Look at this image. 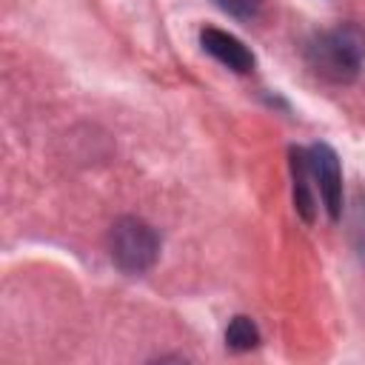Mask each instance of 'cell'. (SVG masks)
<instances>
[{
	"mask_svg": "<svg viewBox=\"0 0 365 365\" xmlns=\"http://www.w3.org/2000/svg\"><path fill=\"white\" fill-rule=\"evenodd\" d=\"M348 231L354 240V248L359 251V257L365 259V191H359L351 202V220H348Z\"/></svg>",
	"mask_w": 365,
	"mask_h": 365,
	"instance_id": "cell-6",
	"label": "cell"
},
{
	"mask_svg": "<svg viewBox=\"0 0 365 365\" xmlns=\"http://www.w3.org/2000/svg\"><path fill=\"white\" fill-rule=\"evenodd\" d=\"M299 154H302L311 185H314L317 197L322 200L328 217L339 220V214H342V171H339V160H336L334 148L325 143H317L311 148H299Z\"/></svg>",
	"mask_w": 365,
	"mask_h": 365,
	"instance_id": "cell-3",
	"label": "cell"
},
{
	"mask_svg": "<svg viewBox=\"0 0 365 365\" xmlns=\"http://www.w3.org/2000/svg\"><path fill=\"white\" fill-rule=\"evenodd\" d=\"M200 43L211 57H217L222 66H228L237 74H248L254 68V54L234 34H228L222 29H202L200 31Z\"/></svg>",
	"mask_w": 365,
	"mask_h": 365,
	"instance_id": "cell-4",
	"label": "cell"
},
{
	"mask_svg": "<svg viewBox=\"0 0 365 365\" xmlns=\"http://www.w3.org/2000/svg\"><path fill=\"white\" fill-rule=\"evenodd\" d=\"M362 54H365L362 34L351 26L319 31L305 46V60L314 68V74L331 83H351L359 74Z\"/></svg>",
	"mask_w": 365,
	"mask_h": 365,
	"instance_id": "cell-1",
	"label": "cell"
},
{
	"mask_svg": "<svg viewBox=\"0 0 365 365\" xmlns=\"http://www.w3.org/2000/svg\"><path fill=\"white\" fill-rule=\"evenodd\" d=\"M108 251L117 268H123L125 274H143L154 265L160 254V237L148 222L137 217H123L108 234Z\"/></svg>",
	"mask_w": 365,
	"mask_h": 365,
	"instance_id": "cell-2",
	"label": "cell"
},
{
	"mask_svg": "<svg viewBox=\"0 0 365 365\" xmlns=\"http://www.w3.org/2000/svg\"><path fill=\"white\" fill-rule=\"evenodd\" d=\"M225 345L231 351H251L259 345V331L248 317H234L225 328Z\"/></svg>",
	"mask_w": 365,
	"mask_h": 365,
	"instance_id": "cell-5",
	"label": "cell"
},
{
	"mask_svg": "<svg viewBox=\"0 0 365 365\" xmlns=\"http://www.w3.org/2000/svg\"><path fill=\"white\" fill-rule=\"evenodd\" d=\"M214 3L237 20H254L259 14V6H262V0H214Z\"/></svg>",
	"mask_w": 365,
	"mask_h": 365,
	"instance_id": "cell-7",
	"label": "cell"
}]
</instances>
